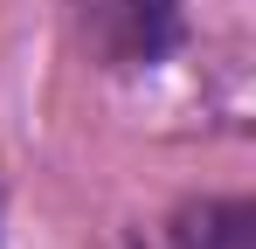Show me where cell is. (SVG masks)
I'll use <instances>...</instances> for the list:
<instances>
[{
    "instance_id": "cell-1",
    "label": "cell",
    "mask_w": 256,
    "mask_h": 249,
    "mask_svg": "<svg viewBox=\"0 0 256 249\" xmlns=\"http://www.w3.org/2000/svg\"><path fill=\"white\" fill-rule=\"evenodd\" d=\"M70 21L111 70H146L180 42V0H70Z\"/></svg>"
}]
</instances>
